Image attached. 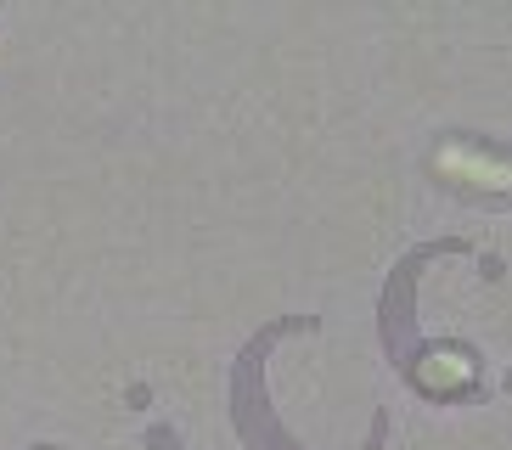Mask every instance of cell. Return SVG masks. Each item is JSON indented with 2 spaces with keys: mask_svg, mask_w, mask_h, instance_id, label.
Here are the masks:
<instances>
[{
  "mask_svg": "<svg viewBox=\"0 0 512 450\" xmlns=\"http://www.w3.org/2000/svg\"><path fill=\"white\" fill-rule=\"evenodd\" d=\"M287 332H310V321H276V327H265L237 355V372H231V422H237V434L248 450H304L276 422L271 394H265V355H271V344H282Z\"/></svg>",
  "mask_w": 512,
  "mask_h": 450,
  "instance_id": "1",
  "label": "cell"
},
{
  "mask_svg": "<svg viewBox=\"0 0 512 450\" xmlns=\"http://www.w3.org/2000/svg\"><path fill=\"white\" fill-rule=\"evenodd\" d=\"M147 445H152V450H181V445H175V434H169V428H152V434H147Z\"/></svg>",
  "mask_w": 512,
  "mask_h": 450,
  "instance_id": "3",
  "label": "cell"
},
{
  "mask_svg": "<svg viewBox=\"0 0 512 450\" xmlns=\"http://www.w3.org/2000/svg\"><path fill=\"white\" fill-rule=\"evenodd\" d=\"M434 169L445 180H456V186L512 197V158H507V152L479 147V141H445V147L434 152Z\"/></svg>",
  "mask_w": 512,
  "mask_h": 450,
  "instance_id": "2",
  "label": "cell"
}]
</instances>
